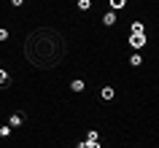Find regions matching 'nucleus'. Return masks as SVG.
Here are the masks:
<instances>
[{
	"label": "nucleus",
	"mask_w": 159,
	"mask_h": 148,
	"mask_svg": "<svg viewBox=\"0 0 159 148\" xmlns=\"http://www.w3.org/2000/svg\"><path fill=\"white\" fill-rule=\"evenodd\" d=\"M129 65H132V67H140L143 65V57H140V54H132V57H129Z\"/></svg>",
	"instance_id": "9d476101"
},
{
	"label": "nucleus",
	"mask_w": 159,
	"mask_h": 148,
	"mask_svg": "<svg viewBox=\"0 0 159 148\" xmlns=\"http://www.w3.org/2000/svg\"><path fill=\"white\" fill-rule=\"evenodd\" d=\"M65 35L54 27H35L25 38V59L38 70H54L65 59Z\"/></svg>",
	"instance_id": "f257e3e1"
},
{
	"label": "nucleus",
	"mask_w": 159,
	"mask_h": 148,
	"mask_svg": "<svg viewBox=\"0 0 159 148\" xmlns=\"http://www.w3.org/2000/svg\"><path fill=\"white\" fill-rule=\"evenodd\" d=\"M129 46H132V49L135 51H138V49H143V46H146V35H129Z\"/></svg>",
	"instance_id": "f03ea898"
},
{
	"label": "nucleus",
	"mask_w": 159,
	"mask_h": 148,
	"mask_svg": "<svg viewBox=\"0 0 159 148\" xmlns=\"http://www.w3.org/2000/svg\"><path fill=\"white\" fill-rule=\"evenodd\" d=\"M0 41H8V30L6 27H0Z\"/></svg>",
	"instance_id": "2eb2a0df"
},
{
	"label": "nucleus",
	"mask_w": 159,
	"mask_h": 148,
	"mask_svg": "<svg viewBox=\"0 0 159 148\" xmlns=\"http://www.w3.org/2000/svg\"><path fill=\"white\" fill-rule=\"evenodd\" d=\"M75 148H84V146H75Z\"/></svg>",
	"instance_id": "f3484780"
},
{
	"label": "nucleus",
	"mask_w": 159,
	"mask_h": 148,
	"mask_svg": "<svg viewBox=\"0 0 159 148\" xmlns=\"http://www.w3.org/2000/svg\"><path fill=\"white\" fill-rule=\"evenodd\" d=\"M86 140H89V143H100V132H97V129H89V132H86Z\"/></svg>",
	"instance_id": "6e6552de"
},
{
	"label": "nucleus",
	"mask_w": 159,
	"mask_h": 148,
	"mask_svg": "<svg viewBox=\"0 0 159 148\" xmlns=\"http://www.w3.org/2000/svg\"><path fill=\"white\" fill-rule=\"evenodd\" d=\"M11 135V124H3V127H0V137H8Z\"/></svg>",
	"instance_id": "ddd939ff"
},
{
	"label": "nucleus",
	"mask_w": 159,
	"mask_h": 148,
	"mask_svg": "<svg viewBox=\"0 0 159 148\" xmlns=\"http://www.w3.org/2000/svg\"><path fill=\"white\" fill-rule=\"evenodd\" d=\"M102 25H105V27H113V25H116V14H113V11H108V14L102 16Z\"/></svg>",
	"instance_id": "423d86ee"
},
{
	"label": "nucleus",
	"mask_w": 159,
	"mask_h": 148,
	"mask_svg": "<svg viewBox=\"0 0 159 148\" xmlns=\"http://www.w3.org/2000/svg\"><path fill=\"white\" fill-rule=\"evenodd\" d=\"M75 3H78V8H81V11H89V8H92V0H75Z\"/></svg>",
	"instance_id": "9b49d317"
},
{
	"label": "nucleus",
	"mask_w": 159,
	"mask_h": 148,
	"mask_svg": "<svg viewBox=\"0 0 159 148\" xmlns=\"http://www.w3.org/2000/svg\"><path fill=\"white\" fill-rule=\"evenodd\" d=\"M113 97H116V92H113V86H102V89H100V100H105V102H111Z\"/></svg>",
	"instance_id": "20e7f679"
},
{
	"label": "nucleus",
	"mask_w": 159,
	"mask_h": 148,
	"mask_svg": "<svg viewBox=\"0 0 159 148\" xmlns=\"http://www.w3.org/2000/svg\"><path fill=\"white\" fill-rule=\"evenodd\" d=\"M70 89H73V92H84L86 86H84V81H81V78H73V81H70Z\"/></svg>",
	"instance_id": "0eeeda50"
},
{
	"label": "nucleus",
	"mask_w": 159,
	"mask_h": 148,
	"mask_svg": "<svg viewBox=\"0 0 159 148\" xmlns=\"http://www.w3.org/2000/svg\"><path fill=\"white\" fill-rule=\"evenodd\" d=\"M108 3H111V8H113V11H119V8H124L127 0H108Z\"/></svg>",
	"instance_id": "f8f14e48"
},
{
	"label": "nucleus",
	"mask_w": 159,
	"mask_h": 148,
	"mask_svg": "<svg viewBox=\"0 0 159 148\" xmlns=\"http://www.w3.org/2000/svg\"><path fill=\"white\" fill-rule=\"evenodd\" d=\"M81 146H84V148H100V143H89V140H84Z\"/></svg>",
	"instance_id": "4468645a"
},
{
	"label": "nucleus",
	"mask_w": 159,
	"mask_h": 148,
	"mask_svg": "<svg viewBox=\"0 0 159 148\" xmlns=\"http://www.w3.org/2000/svg\"><path fill=\"white\" fill-rule=\"evenodd\" d=\"M129 33H135V35H146V25H143V22H132Z\"/></svg>",
	"instance_id": "39448f33"
},
{
	"label": "nucleus",
	"mask_w": 159,
	"mask_h": 148,
	"mask_svg": "<svg viewBox=\"0 0 159 148\" xmlns=\"http://www.w3.org/2000/svg\"><path fill=\"white\" fill-rule=\"evenodd\" d=\"M8 124H11V129H16V127H22V124H25V113H11Z\"/></svg>",
	"instance_id": "7ed1b4c3"
},
{
	"label": "nucleus",
	"mask_w": 159,
	"mask_h": 148,
	"mask_svg": "<svg viewBox=\"0 0 159 148\" xmlns=\"http://www.w3.org/2000/svg\"><path fill=\"white\" fill-rule=\"evenodd\" d=\"M22 3H25V0H11V6H14V8H19Z\"/></svg>",
	"instance_id": "dca6fc26"
},
{
	"label": "nucleus",
	"mask_w": 159,
	"mask_h": 148,
	"mask_svg": "<svg viewBox=\"0 0 159 148\" xmlns=\"http://www.w3.org/2000/svg\"><path fill=\"white\" fill-rule=\"evenodd\" d=\"M6 86H8V73L0 67V89H6Z\"/></svg>",
	"instance_id": "1a4fd4ad"
}]
</instances>
